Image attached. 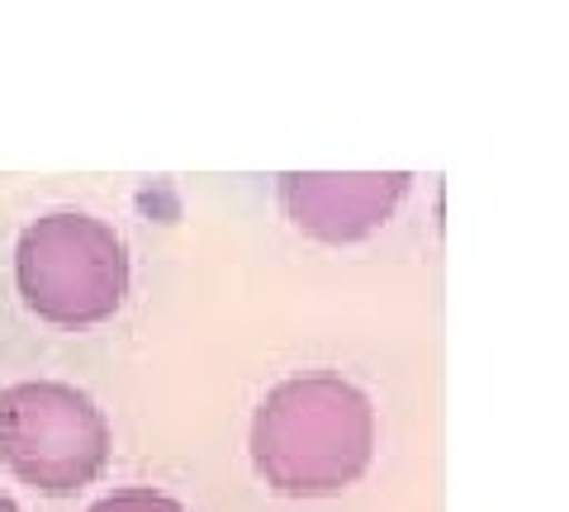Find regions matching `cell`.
<instances>
[{"mask_svg":"<svg viewBox=\"0 0 569 512\" xmlns=\"http://www.w3.org/2000/svg\"><path fill=\"white\" fill-rule=\"evenodd\" d=\"M24 304L58 328L104 323L129 290V257L114 228L86 214H48L20 238L14 257Z\"/></svg>","mask_w":569,"mask_h":512,"instance_id":"7a4b0ae2","label":"cell"},{"mask_svg":"<svg viewBox=\"0 0 569 512\" xmlns=\"http://www.w3.org/2000/svg\"><path fill=\"white\" fill-rule=\"evenodd\" d=\"M376 451L370 399L342 375H299L261 399L252 461L290 499H323L356 484Z\"/></svg>","mask_w":569,"mask_h":512,"instance_id":"6da1fadb","label":"cell"},{"mask_svg":"<svg viewBox=\"0 0 569 512\" xmlns=\"http://www.w3.org/2000/svg\"><path fill=\"white\" fill-rule=\"evenodd\" d=\"M408 175H280V204L295 228L323 242H356L389 219Z\"/></svg>","mask_w":569,"mask_h":512,"instance_id":"277c9868","label":"cell"},{"mask_svg":"<svg viewBox=\"0 0 569 512\" xmlns=\"http://www.w3.org/2000/svg\"><path fill=\"white\" fill-rule=\"evenodd\" d=\"M0 512H20V508H14V503L6 499V493H0Z\"/></svg>","mask_w":569,"mask_h":512,"instance_id":"8992f818","label":"cell"},{"mask_svg":"<svg viewBox=\"0 0 569 512\" xmlns=\"http://www.w3.org/2000/svg\"><path fill=\"white\" fill-rule=\"evenodd\" d=\"M110 428L91 399L58 380H29L0 394V461L43 493H71L91 484Z\"/></svg>","mask_w":569,"mask_h":512,"instance_id":"3957f363","label":"cell"},{"mask_svg":"<svg viewBox=\"0 0 569 512\" xmlns=\"http://www.w3.org/2000/svg\"><path fill=\"white\" fill-rule=\"evenodd\" d=\"M91 512H186V508L176 499H167V493H152V489H123V493L100 499Z\"/></svg>","mask_w":569,"mask_h":512,"instance_id":"5b68a950","label":"cell"}]
</instances>
